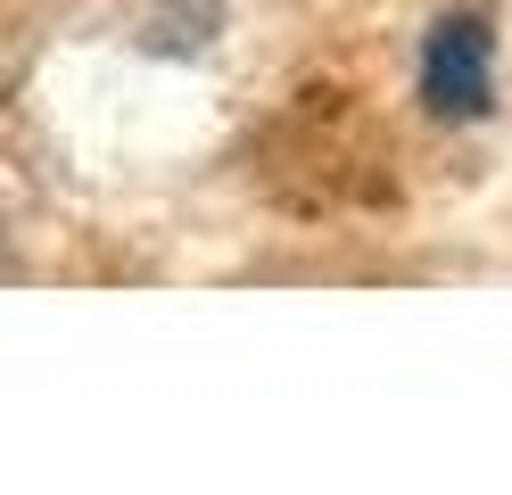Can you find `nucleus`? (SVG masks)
<instances>
[{
    "label": "nucleus",
    "instance_id": "obj_1",
    "mask_svg": "<svg viewBox=\"0 0 512 495\" xmlns=\"http://www.w3.org/2000/svg\"><path fill=\"white\" fill-rule=\"evenodd\" d=\"M422 99L446 124H471L488 108V17H446L422 42Z\"/></svg>",
    "mask_w": 512,
    "mask_h": 495
}]
</instances>
